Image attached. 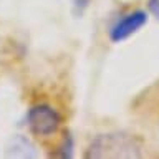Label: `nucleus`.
<instances>
[{
    "label": "nucleus",
    "mask_w": 159,
    "mask_h": 159,
    "mask_svg": "<svg viewBox=\"0 0 159 159\" xmlns=\"http://www.w3.org/2000/svg\"><path fill=\"white\" fill-rule=\"evenodd\" d=\"M143 146L126 133L101 134L89 144L86 157H141Z\"/></svg>",
    "instance_id": "obj_1"
},
{
    "label": "nucleus",
    "mask_w": 159,
    "mask_h": 159,
    "mask_svg": "<svg viewBox=\"0 0 159 159\" xmlns=\"http://www.w3.org/2000/svg\"><path fill=\"white\" fill-rule=\"evenodd\" d=\"M134 113L144 131L159 143V81L138 98L134 104Z\"/></svg>",
    "instance_id": "obj_2"
},
{
    "label": "nucleus",
    "mask_w": 159,
    "mask_h": 159,
    "mask_svg": "<svg viewBox=\"0 0 159 159\" xmlns=\"http://www.w3.org/2000/svg\"><path fill=\"white\" fill-rule=\"evenodd\" d=\"M27 123L37 136H52L58 131L61 119H60L57 109H53L52 106L37 104V106L30 108L27 114Z\"/></svg>",
    "instance_id": "obj_3"
},
{
    "label": "nucleus",
    "mask_w": 159,
    "mask_h": 159,
    "mask_svg": "<svg viewBox=\"0 0 159 159\" xmlns=\"http://www.w3.org/2000/svg\"><path fill=\"white\" fill-rule=\"evenodd\" d=\"M148 23V13L143 10H136L128 15H124L121 20H118L113 25V28L109 30V38L114 43H119L123 40L129 38L131 35H134L141 27Z\"/></svg>",
    "instance_id": "obj_4"
},
{
    "label": "nucleus",
    "mask_w": 159,
    "mask_h": 159,
    "mask_svg": "<svg viewBox=\"0 0 159 159\" xmlns=\"http://www.w3.org/2000/svg\"><path fill=\"white\" fill-rule=\"evenodd\" d=\"M148 7H149V12H151L154 17L159 20V0H149Z\"/></svg>",
    "instance_id": "obj_5"
}]
</instances>
